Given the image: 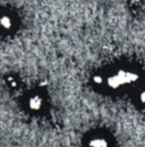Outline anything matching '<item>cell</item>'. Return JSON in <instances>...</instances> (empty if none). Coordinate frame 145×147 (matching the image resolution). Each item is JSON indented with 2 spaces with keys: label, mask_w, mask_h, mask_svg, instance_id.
Instances as JSON below:
<instances>
[{
  "label": "cell",
  "mask_w": 145,
  "mask_h": 147,
  "mask_svg": "<svg viewBox=\"0 0 145 147\" xmlns=\"http://www.w3.org/2000/svg\"><path fill=\"white\" fill-rule=\"evenodd\" d=\"M1 23H3L4 26H7V27H8V26L10 25V21H8L7 17H5V18H3V20H1Z\"/></svg>",
  "instance_id": "3957f363"
},
{
  "label": "cell",
  "mask_w": 145,
  "mask_h": 147,
  "mask_svg": "<svg viewBox=\"0 0 145 147\" xmlns=\"http://www.w3.org/2000/svg\"><path fill=\"white\" fill-rule=\"evenodd\" d=\"M89 146L91 147H108V142L104 138H95V140L91 141Z\"/></svg>",
  "instance_id": "6da1fadb"
},
{
  "label": "cell",
  "mask_w": 145,
  "mask_h": 147,
  "mask_svg": "<svg viewBox=\"0 0 145 147\" xmlns=\"http://www.w3.org/2000/svg\"><path fill=\"white\" fill-rule=\"evenodd\" d=\"M39 106H40V101H39L38 98H35V99L31 101V107H33V109H38Z\"/></svg>",
  "instance_id": "7a4b0ae2"
}]
</instances>
